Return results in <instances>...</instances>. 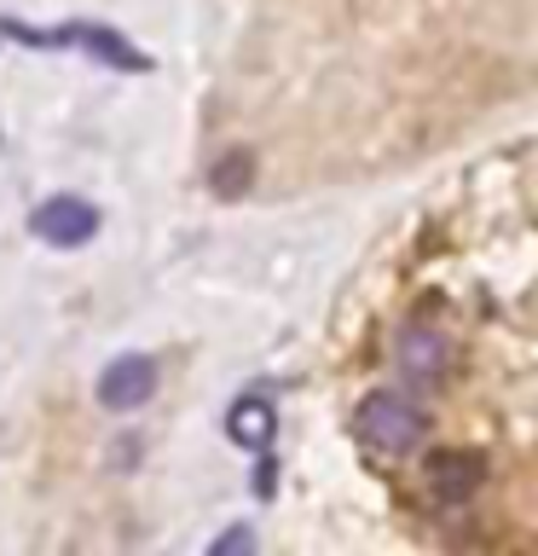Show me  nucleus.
Returning a JSON list of instances; mask_svg holds the SVG:
<instances>
[{"label": "nucleus", "mask_w": 538, "mask_h": 556, "mask_svg": "<svg viewBox=\"0 0 538 556\" xmlns=\"http://www.w3.org/2000/svg\"><path fill=\"white\" fill-rule=\"evenodd\" d=\"M354 434L371 458H411L428 434V412L417 406V400H406L399 389H376V394L359 400Z\"/></svg>", "instance_id": "nucleus-1"}, {"label": "nucleus", "mask_w": 538, "mask_h": 556, "mask_svg": "<svg viewBox=\"0 0 538 556\" xmlns=\"http://www.w3.org/2000/svg\"><path fill=\"white\" fill-rule=\"evenodd\" d=\"M394 359L411 382H440L446 365H451V337L434 330V325H406L394 337Z\"/></svg>", "instance_id": "nucleus-2"}, {"label": "nucleus", "mask_w": 538, "mask_h": 556, "mask_svg": "<svg viewBox=\"0 0 538 556\" xmlns=\"http://www.w3.org/2000/svg\"><path fill=\"white\" fill-rule=\"evenodd\" d=\"M156 394V365L145 354H121L104 365V377H99V406L104 412H133V406H145V400Z\"/></svg>", "instance_id": "nucleus-3"}, {"label": "nucleus", "mask_w": 538, "mask_h": 556, "mask_svg": "<svg viewBox=\"0 0 538 556\" xmlns=\"http://www.w3.org/2000/svg\"><path fill=\"white\" fill-rule=\"evenodd\" d=\"M29 232L47 238V243H59V250H69V243H87L99 232V208L81 203V198H52V203H41L29 215Z\"/></svg>", "instance_id": "nucleus-4"}, {"label": "nucleus", "mask_w": 538, "mask_h": 556, "mask_svg": "<svg viewBox=\"0 0 538 556\" xmlns=\"http://www.w3.org/2000/svg\"><path fill=\"white\" fill-rule=\"evenodd\" d=\"M423 481H428V493L440 504H463V498L481 493L486 464L475 458V452H434V458L423 464Z\"/></svg>", "instance_id": "nucleus-5"}, {"label": "nucleus", "mask_w": 538, "mask_h": 556, "mask_svg": "<svg viewBox=\"0 0 538 556\" xmlns=\"http://www.w3.org/2000/svg\"><path fill=\"white\" fill-rule=\"evenodd\" d=\"M226 434H232L238 446H267L272 441V406L267 400H238L232 406V417H226Z\"/></svg>", "instance_id": "nucleus-6"}, {"label": "nucleus", "mask_w": 538, "mask_h": 556, "mask_svg": "<svg viewBox=\"0 0 538 556\" xmlns=\"http://www.w3.org/2000/svg\"><path fill=\"white\" fill-rule=\"evenodd\" d=\"M208 186H215L220 198H238V191L249 186V156H243V151H232L226 163H215V174H208Z\"/></svg>", "instance_id": "nucleus-7"}]
</instances>
